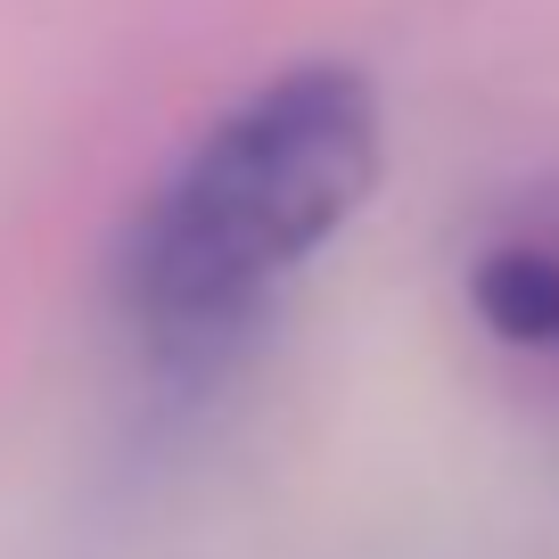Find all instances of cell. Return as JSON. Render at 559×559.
<instances>
[{
    "mask_svg": "<svg viewBox=\"0 0 559 559\" xmlns=\"http://www.w3.org/2000/svg\"><path fill=\"white\" fill-rule=\"evenodd\" d=\"M469 305L502 346L519 354H559V230H526L477 255Z\"/></svg>",
    "mask_w": 559,
    "mask_h": 559,
    "instance_id": "7a4b0ae2",
    "label": "cell"
},
{
    "mask_svg": "<svg viewBox=\"0 0 559 559\" xmlns=\"http://www.w3.org/2000/svg\"><path fill=\"white\" fill-rule=\"evenodd\" d=\"M379 91L354 67H288L206 123L148 190L116 255V297L140 346L214 362L255 313L370 206Z\"/></svg>",
    "mask_w": 559,
    "mask_h": 559,
    "instance_id": "6da1fadb",
    "label": "cell"
}]
</instances>
